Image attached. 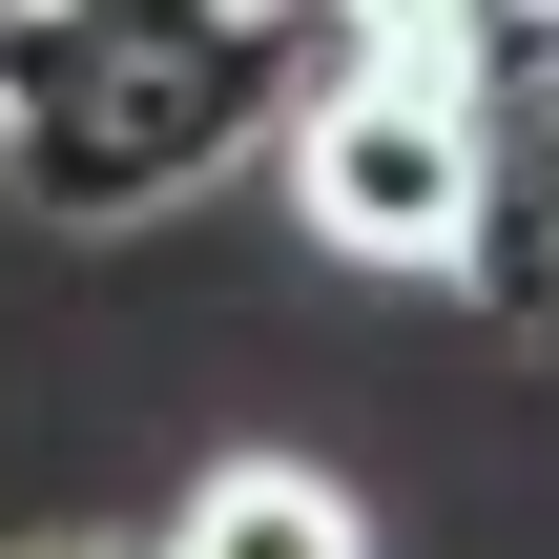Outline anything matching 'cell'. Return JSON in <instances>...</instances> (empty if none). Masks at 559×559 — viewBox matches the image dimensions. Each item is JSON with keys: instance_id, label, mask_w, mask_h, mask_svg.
I'll use <instances>...</instances> for the list:
<instances>
[{"instance_id": "1", "label": "cell", "mask_w": 559, "mask_h": 559, "mask_svg": "<svg viewBox=\"0 0 559 559\" xmlns=\"http://www.w3.org/2000/svg\"><path fill=\"white\" fill-rule=\"evenodd\" d=\"M290 207L353 249V270H456L498 228V166H477V21H373L311 62L290 104Z\"/></svg>"}, {"instance_id": "2", "label": "cell", "mask_w": 559, "mask_h": 559, "mask_svg": "<svg viewBox=\"0 0 559 559\" xmlns=\"http://www.w3.org/2000/svg\"><path fill=\"white\" fill-rule=\"evenodd\" d=\"M21 187L41 207H124V187H187L228 124H249V83H290V41L270 21H62V41H21Z\"/></svg>"}, {"instance_id": "3", "label": "cell", "mask_w": 559, "mask_h": 559, "mask_svg": "<svg viewBox=\"0 0 559 559\" xmlns=\"http://www.w3.org/2000/svg\"><path fill=\"white\" fill-rule=\"evenodd\" d=\"M166 559H373V519H353L311 456H228V477H187Z\"/></svg>"}, {"instance_id": "4", "label": "cell", "mask_w": 559, "mask_h": 559, "mask_svg": "<svg viewBox=\"0 0 559 559\" xmlns=\"http://www.w3.org/2000/svg\"><path fill=\"white\" fill-rule=\"evenodd\" d=\"M41 559H145V539H41Z\"/></svg>"}, {"instance_id": "5", "label": "cell", "mask_w": 559, "mask_h": 559, "mask_svg": "<svg viewBox=\"0 0 559 559\" xmlns=\"http://www.w3.org/2000/svg\"><path fill=\"white\" fill-rule=\"evenodd\" d=\"M539 249H559V187H539Z\"/></svg>"}]
</instances>
